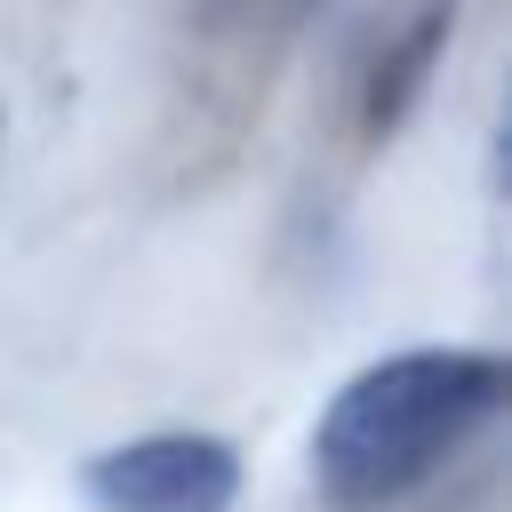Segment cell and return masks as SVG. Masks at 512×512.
Instances as JSON below:
<instances>
[{"label": "cell", "mask_w": 512, "mask_h": 512, "mask_svg": "<svg viewBox=\"0 0 512 512\" xmlns=\"http://www.w3.org/2000/svg\"><path fill=\"white\" fill-rule=\"evenodd\" d=\"M504 408V360L496 352H392L368 360L312 424V488L336 512H384L416 496L472 432H488Z\"/></svg>", "instance_id": "obj_1"}, {"label": "cell", "mask_w": 512, "mask_h": 512, "mask_svg": "<svg viewBox=\"0 0 512 512\" xmlns=\"http://www.w3.org/2000/svg\"><path fill=\"white\" fill-rule=\"evenodd\" d=\"M96 512H232L240 456L216 432H144L80 464Z\"/></svg>", "instance_id": "obj_2"}]
</instances>
